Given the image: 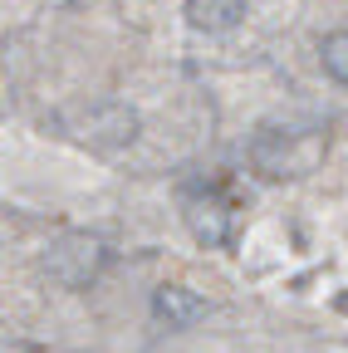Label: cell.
Here are the masks:
<instances>
[{
  "label": "cell",
  "mask_w": 348,
  "mask_h": 353,
  "mask_svg": "<svg viewBox=\"0 0 348 353\" xmlns=\"http://www.w3.org/2000/svg\"><path fill=\"white\" fill-rule=\"evenodd\" d=\"M240 15H245V0H187V25L206 30V34L236 30Z\"/></svg>",
  "instance_id": "1"
},
{
  "label": "cell",
  "mask_w": 348,
  "mask_h": 353,
  "mask_svg": "<svg viewBox=\"0 0 348 353\" xmlns=\"http://www.w3.org/2000/svg\"><path fill=\"white\" fill-rule=\"evenodd\" d=\"M157 314L167 319V324H177V329H187V324H196L201 314H206V304L192 294V290H182V285H167V290H157Z\"/></svg>",
  "instance_id": "2"
},
{
  "label": "cell",
  "mask_w": 348,
  "mask_h": 353,
  "mask_svg": "<svg viewBox=\"0 0 348 353\" xmlns=\"http://www.w3.org/2000/svg\"><path fill=\"white\" fill-rule=\"evenodd\" d=\"M319 59H324V74L334 83H348V30H334L324 44H319Z\"/></svg>",
  "instance_id": "3"
}]
</instances>
